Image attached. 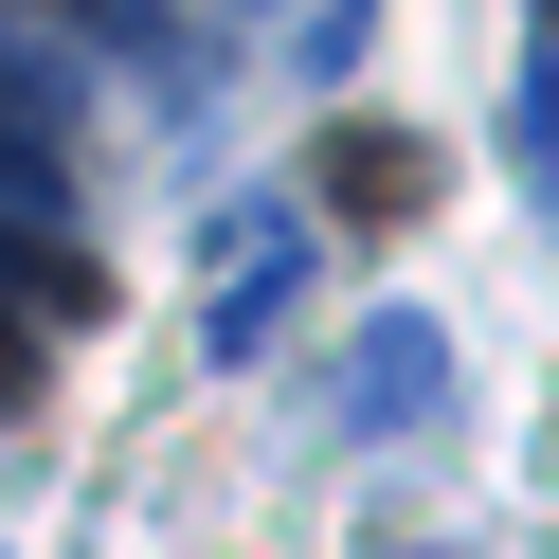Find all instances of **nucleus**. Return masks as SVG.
Instances as JSON below:
<instances>
[{"mask_svg": "<svg viewBox=\"0 0 559 559\" xmlns=\"http://www.w3.org/2000/svg\"><path fill=\"white\" fill-rule=\"evenodd\" d=\"M0 397H37V325H19V307H0Z\"/></svg>", "mask_w": 559, "mask_h": 559, "instance_id": "1", "label": "nucleus"}]
</instances>
